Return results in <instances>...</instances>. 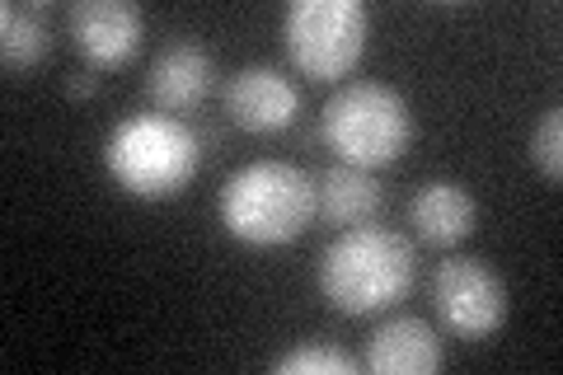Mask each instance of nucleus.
<instances>
[{
  "label": "nucleus",
  "instance_id": "obj_16",
  "mask_svg": "<svg viewBox=\"0 0 563 375\" xmlns=\"http://www.w3.org/2000/svg\"><path fill=\"white\" fill-rule=\"evenodd\" d=\"M66 95H70V99H90V95H99V76H90V70L70 76V80H66Z\"/></svg>",
  "mask_w": 563,
  "mask_h": 375
},
{
  "label": "nucleus",
  "instance_id": "obj_1",
  "mask_svg": "<svg viewBox=\"0 0 563 375\" xmlns=\"http://www.w3.org/2000/svg\"><path fill=\"white\" fill-rule=\"evenodd\" d=\"M314 282H320V296L339 315L390 310L413 287V249L395 230L347 225L320 254Z\"/></svg>",
  "mask_w": 563,
  "mask_h": 375
},
{
  "label": "nucleus",
  "instance_id": "obj_6",
  "mask_svg": "<svg viewBox=\"0 0 563 375\" xmlns=\"http://www.w3.org/2000/svg\"><path fill=\"white\" fill-rule=\"evenodd\" d=\"M432 310L461 338H488L507 319V287L488 263L455 254L432 273Z\"/></svg>",
  "mask_w": 563,
  "mask_h": 375
},
{
  "label": "nucleus",
  "instance_id": "obj_13",
  "mask_svg": "<svg viewBox=\"0 0 563 375\" xmlns=\"http://www.w3.org/2000/svg\"><path fill=\"white\" fill-rule=\"evenodd\" d=\"M0 52H5L10 70L38 66L47 57V24H43V5H0Z\"/></svg>",
  "mask_w": 563,
  "mask_h": 375
},
{
  "label": "nucleus",
  "instance_id": "obj_8",
  "mask_svg": "<svg viewBox=\"0 0 563 375\" xmlns=\"http://www.w3.org/2000/svg\"><path fill=\"white\" fill-rule=\"evenodd\" d=\"M225 113L244 132L273 136L282 128H291L296 113H301V89L282 76L277 66H244L225 85Z\"/></svg>",
  "mask_w": 563,
  "mask_h": 375
},
{
  "label": "nucleus",
  "instance_id": "obj_4",
  "mask_svg": "<svg viewBox=\"0 0 563 375\" xmlns=\"http://www.w3.org/2000/svg\"><path fill=\"white\" fill-rule=\"evenodd\" d=\"M324 146L357 169H380L399 159L413 141V113L395 85L380 80H347L320 109Z\"/></svg>",
  "mask_w": 563,
  "mask_h": 375
},
{
  "label": "nucleus",
  "instance_id": "obj_9",
  "mask_svg": "<svg viewBox=\"0 0 563 375\" xmlns=\"http://www.w3.org/2000/svg\"><path fill=\"white\" fill-rule=\"evenodd\" d=\"M366 371L372 375H432L442 366V338L428 319L395 315L366 338Z\"/></svg>",
  "mask_w": 563,
  "mask_h": 375
},
{
  "label": "nucleus",
  "instance_id": "obj_7",
  "mask_svg": "<svg viewBox=\"0 0 563 375\" xmlns=\"http://www.w3.org/2000/svg\"><path fill=\"white\" fill-rule=\"evenodd\" d=\"M141 29H146V20L128 0H80V5H70V38L95 70L132 62V52L141 47Z\"/></svg>",
  "mask_w": 563,
  "mask_h": 375
},
{
  "label": "nucleus",
  "instance_id": "obj_5",
  "mask_svg": "<svg viewBox=\"0 0 563 375\" xmlns=\"http://www.w3.org/2000/svg\"><path fill=\"white\" fill-rule=\"evenodd\" d=\"M366 14L362 0H291L282 14V43L296 70L310 80H343L366 52Z\"/></svg>",
  "mask_w": 563,
  "mask_h": 375
},
{
  "label": "nucleus",
  "instance_id": "obj_12",
  "mask_svg": "<svg viewBox=\"0 0 563 375\" xmlns=\"http://www.w3.org/2000/svg\"><path fill=\"white\" fill-rule=\"evenodd\" d=\"M314 202H320V217L333 225H366L380 211V184L372 178V169L333 165L314 184Z\"/></svg>",
  "mask_w": 563,
  "mask_h": 375
},
{
  "label": "nucleus",
  "instance_id": "obj_2",
  "mask_svg": "<svg viewBox=\"0 0 563 375\" xmlns=\"http://www.w3.org/2000/svg\"><path fill=\"white\" fill-rule=\"evenodd\" d=\"M314 211L320 202H314L310 174L287 165V159H254V165L235 169L217 198L225 235L254 249L291 244L296 235H306Z\"/></svg>",
  "mask_w": 563,
  "mask_h": 375
},
{
  "label": "nucleus",
  "instance_id": "obj_10",
  "mask_svg": "<svg viewBox=\"0 0 563 375\" xmlns=\"http://www.w3.org/2000/svg\"><path fill=\"white\" fill-rule=\"evenodd\" d=\"M211 76H217V62H211L207 47L174 43L151 62L146 89H151V99H155V109L161 113H188V109H198V103L207 99Z\"/></svg>",
  "mask_w": 563,
  "mask_h": 375
},
{
  "label": "nucleus",
  "instance_id": "obj_11",
  "mask_svg": "<svg viewBox=\"0 0 563 375\" xmlns=\"http://www.w3.org/2000/svg\"><path fill=\"white\" fill-rule=\"evenodd\" d=\"M409 221L428 244H461L474 230V198L451 178H428L409 202Z\"/></svg>",
  "mask_w": 563,
  "mask_h": 375
},
{
  "label": "nucleus",
  "instance_id": "obj_14",
  "mask_svg": "<svg viewBox=\"0 0 563 375\" xmlns=\"http://www.w3.org/2000/svg\"><path fill=\"white\" fill-rule=\"evenodd\" d=\"M273 371L277 375H352L357 362L333 343H306V348H291V352L273 356Z\"/></svg>",
  "mask_w": 563,
  "mask_h": 375
},
{
  "label": "nucleus",
  "instance_id": "obj_15",
  "mask_svg": "<svg viewBox=\"0 0 563 375\" xmlns=\"http://www.w3.org/2000/svg\"><path fill=\"white\" fill-rule=\"evenodd\" d=\"M531 159H536V169L550 178V184L563 178V109H544V118L536 122Z\"/></svg>",
  "mask_w": 563,
  "mask_h": 375
},
{
  "label": "nucleus",
  "instance_id": "obj_3",
  "mask_svg": "<svg viewBox=\"0 0 563 375\" xmlns=\"http://www.w3.org/2000/svg\"><path fill=\"white\" fill-rule=\"evenodd\" d=\"M103 165L132 198H174L202 165V141L188 122L169 113H132L109 132Z\"/></svg>",
  "mask_w": 563,
  "mask_h": 375
}]
</instances>
